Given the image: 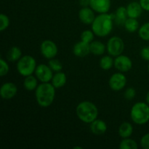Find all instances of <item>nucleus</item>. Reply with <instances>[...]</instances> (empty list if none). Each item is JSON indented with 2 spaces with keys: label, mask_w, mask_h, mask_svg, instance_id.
<instances>
[{
  "label": "nucleus",
  "mask_w": 149,
  "mask_h": 149,
  "mask_svg": "<svg viewBox=\"0 0 149 149\" xmlns=\"http://www.w3.org/2000/svg\"><path fill=\"white\" fill-rule=\"evenodd\" d=\"M141 56L145 61H149V46L142 48L141 50Z\"/></svg>",
  "instance_id": "nucleus-33"
},
{
  "label": "nucleus",
  "mask_w": 149,
  "mask_h": 149,
  "mask_svg": "<svg viewBox=\"0 0 149 149\" xmlns=\"http://www.w3.org/2000/svg\"><path fill=\"white\" fill-rule=\"evenodd\" d=\"M90 46V52L95 55H103L106 49V45L100 41H93Z\"/></svg>",
  "instance_id": "nucleus-20"
},
{
  "label": "nucleus",
  "mask_w": 149,
  "mask_h": 149,
  "mask_svg": "<svg viewBox=\"0 0 149 149\" xmlns=\"http://www.w3.org/2000/svg\"><path fill=\"white\" fill-rule=\"evenodd\" d=\"M113 20L114 15L109 13H103L95 17L91 24L95 35L99 37H105L110 34L113 29Z\"/></svg>",
  "instance_id": "nucleus-1"
},
{
  "label": "nucleus",
  "mask_w": 149,
  "mask_h": 149,
  "mask_svg": "<svg viewBox=\"0 0 149 149\" xmlns=\"http://www.w3.org/2000/svg\"><path fill=\"white\" fill-rule=\"evenodd\" d=\"M140 38L144 41H149V22L144 23L138 29Z\"/></svg>",
  "instance_id": "nucleus-26"
},
{
  "label": "nucleus",
  "mask_w": 149,
  "mask_h": 149,
  "mask_svg": "<svg viewBox=\"0 0 149 149\" xmlns=\"http://www.w3.org/2000/svg\"><path fill=\"white\" fill-rule=\"evenodd\" d=\"M10 26V18L7 15L1 13L0 15V31H4Z\"/></svg>",
  "instance_id": "nucleus-29"
},
{
  "label": "nucleus",
  "mask_w": 149,
  "mask_h": 149,
  "mask_svg": "<svg viewBox=\"0 0 149 149\" xmlns=\"http://www.w3.org/2000/svg\"><path fill=\"white\" fill-rule=\"evenodd\" d=\"M55 87L52 83L42 82L35 90V96L38 105L47 108L53 103L55 97Z\"/></svg>",
  "instance_id": "nucleus-2"
},
{
  "label": "nucleus",
  "mask_w": 149,
  "mask_h": 149,
  "mask_svg": "<svg viewBox=\"0 0 149 149\" xmlns=\"http://www.w3.org/2000/svg\"><path fill=\"white\" fill-rule=\"evenodd\" d=\"M134 128L131 123L127 122H123L121 124L119 127V135L122 138H130L133 133Z\"/></svg>",
  "instance_id": "nucleus-19"
},
{
  "label": "nucleus",
  "mask_w": 149,
  "mask_h": 149,
  "mask_svg": "<svg viewBox=\"0 0 149 149\" xmlns=\"http://www.w3.org/2000/svg\"><path fill=\"white\" fill-rule=\"evenodd\" d=\"M38 79L36 77H34L33 75L28 76L26 77L24 81H23V86H24L25 89L28 91H33L36 90V89L38 87Z\"/></svg>",
  "instance_id": "nucleus-21"
},
{
  "label": "nucleus",
  "mask_w": 149,
  "mask_h": 149,
  "mask_svg": "<svg viewBox=\"0 0 149 149\" xmlns=\"http://www.w3.org/2000/svg\"><path fill=\"white\" fill-rule=\"evenodd\" d=\"M148 72H149V63H148Z\"/></svg>",
  "instance_id": "nucleus-38"
},
{
  "label": "nucleus",
  "mask_w": 149,
  "mask_h": 149,
  "mask_svg": "<svg viewBox=\"0 0 149 149\" xmlns=\"http://www.w3.org/2000/svg\"><path fill=\"white\" fill-rule=\"evenodd\" d=\"M10 71V66H9L7 62L2 58L0 59V76L4 77L8 74Z\"/></svg>",
  "instance_id": "nucleus-30"
},
{
  "label": "nucleus",
  "mask_w": 149,
  "mask_h": 149,
  "mask_svg": "<svg viewBox=\"0 0 149 149\" xmlns=\"http://www.w3.org/2000/svg\"><path fill=\"white\" fill-rule=\"evenodd\" d=\"M125 49V42L119 36H112L108 40L106 44V50L109 55L117 57L122 55Z\"/></svg>",
  "instance_id": "nucleus-6"
},
{
  "label": "nucleus",
  "mask_w": 149,
  "mask_h": 149,
  "mask_svg": "<svg viewBox=\"0 0 149 149\" xmlns=\"http://www.w3.org/2000/svg\"><path fill=\"white\" fill-rule=\"evenodd\" d=\"M17 93V87L13 82H5L0 89V95L4 100H10Z\"/></svg>",
  "instance_id": "nucleus-11"
},
{
  "label": "nucleus",
  "mask_w": 149,
  "mask_h": 149,
  "mask_svg": "<svg viewBox=\"0 0 149 149\" xmlns=\"http://www.w3.org/2000/svg\"><path fill=\"white\" fill-rule=\"evenodd\" d=\"M40 51L42 55L47 59H52L56 57L58 53V48L56 44L52 40L43 41L40 45Z\"/></svg>",
  "instance_id": "nucleus-7"
},
{
  "label": "nucleus",
  "mask_w": 149,
  "mask_h": 149,
  "mask_svg": "<svg viewBox=\"0 0 149 149\" xmlns=\"http://www.w3.org/2000/svg\"><path fill=\"white\" fill-rule=\"evenodd\" d=\"M94 12L91 7H82L79 12V18L80 21L86 25L92 24L95 18Z\"/></svg>",
  "instance_id": "nucleus-13"
},
{
  "label": "nucleus",
  "mask_w": 149,
  "mask_h": 149,
  "mask_svg": "<svg viewBox=\"0 0 149 149\" xmlns=\"http://www.w3.org/2000/svg\"><path fill=\"white\" fill-rule=\"evenodd\" d=\"M146 103L149 105V91L147 93L146 96Z\"/></svg>",
  "instance_id": "nucleus-36"
},
{
  "label": "nucleus",
  "mask_w": 149,
  "mask_h": 149,
  "mask_svg": "<svg viewBox=\"0 0 149 149\" xmlns=\"http://www.w3.org/2000/svg\"><path fill=\"white\" fill-rule=\"evenodd\" d=\"M79 4L83 7L90 6V0H79Z\"/></svg>",
  "instance_id": "nucleus-35"
},
{
  "label": "nucleus",
  "mask_w": 149,
  "mask_h": 149,
  "mask_svg": "<svg viewBox=\"0 0 149 149\" xmlns=\"http://www.w3.org/2000/svg\"><path fill=\"white\" fill-rule=\"evenodd\" d=\"M48 65L55 72H59V71H62L63 69V65L61 63V61L57 59H55V58L49 60V63H48Z\"/></svg>",
  "instance_id": "nucleus-28"
},
{
  "label": "nucleus",
  "mask_w": 149,
  "mask_h": 149,
  "mask_svg": "<svg viewBox=\"0 0 149 149\" xmlns=\"http://www.w3.org/2000/svg\"><path fill=\"white\" fill-rule=\"evenodd\" d=\"M139 2L144 10L149 12V0H140Z\"/></svg>",
  "instance_id": "nucleus-34"
},
{
  "label": "nucleus",
  "mask_w": 149,
  "mask_h": 149,
  "mask_svg": "<svg viewBox=\"0 0 149 149\" xmlns=\"http://www.w3.org/2000/svg\"><path fill=\"white\" fill-rule=\"evenodd\" d=\"M76 113L77 117L81 122L86 124H90L97 119L98 109L93 102L84 100L77 105Z\"/></svg>",
  "instance_id": "nucleus-3"
},
{
  "label": "nucleus",
  "mask_w": 149,
  "mask_h": 149,
  "mask_svg": "<svg viewBox=\"0 0 149 149\" xmlns=\"http://www.w3.org/2000/svg\"><path fill=\"white\" fill-rule=\"evenodd\" d=\"M113 65L119 72H127L132 69V61L129 57L122 54V55L116 57Z\"/></svg>",
  "instance_id": "nucleus-10"
},
{
  "label": "nucleus",
  "mask_w": 149,
  "mask_h": 149,
  "mask_svg": "<svg viewBox=\"0 0 149 149\" xmlns=\"http://www.w3.org/2000/svg\"><path fill=\"white\" fill-rule=\"evenodd\" d=\"M128 17L138 19L143 13L142 6L138 1H132L126 7Z\"/></svg>",
  "instance_id": "nucleus-15"
},
{
  "label": "nucleus",
  "mask_w": 149,
  "mask_h": 149,
  "mask_svg": "<svg viewBox=\"0 0 149 149\" xmlns=\"http://www.w3.org/2000/svg\"><path fill=\"white\" fill-rule=\"evenodd\" d=\"M22 57V51L18 47H12L7 53V58L10 62L18 61Z\"/></svg>",
  "instance_id": "nucleus-22"
},
{
  "label": "nucleus",
  "mask_w": 149,
  "mask_h": 149,
  "mask_svg": "<svg viewBox=\"0 0 149 149\" xmlns=\"http://www.w3.org/2000/svg\"><path fill=\"white\" fill-rule=\"evenodd\" d=\"M111 4V0H90V7L99 14L109 13Z\"/></svg>",
  "instance_id": "nucleus-12"
},
{
  "label": "nucleus",
  "mask_w": 149,
  "mask_h": 149,
  "mask_svg": "<svg viewBox=\"0 0 149 149\" xmlns=\"http://www.w3.org/2000/svg\"><path fill=\"white\" fill-rule=\"evenodd\" d=\"M53 71L46 64H39L36 66L35 76L41 82H49L53 77Z\"/></svg>",
  "instance_id": "nucleus-9"
},
{
  "label": "nucleus",
  "mask_w": 149,
  "mask_h": 149,
  "mask_svg": "<svg viewBox=\"0 0 149 149\" xmlns=\"http://www.w3.org/2000/svg\"><path fill=\"white\" fill-rule=\"evenodd\" d=\"M124 96H125V99H127V100H132L136 96V91L132 87H128L125 90Z\"/></svg>",
  "instance_id": "nucleus-31"
},
{
  "label": "nucleus",
  "mask_w": 149,
  "mask_h": 149,
  "mask_svg": "<svg viewBox=\"0 0 149 149\" xmlns=\"http://www.w3.org/2000/svg\"><path fill=\"white\" fill-rule=\"evenodd\" d=\"M119 147L120 149H138V145L136 141L127 138H122Z\"/></svg>",
  "instance_id": "nucleus-25"
},
{
  "label": "nucleus",
  "mask_w": 149,
  "mask_h": 149,
  "mask_svg": "<svg viewBox=\"0 0 149 149\" xmlns=\"http://www.w3.org/2000/svg\"><path fill=\"white\" fill-rule=\"evenodd\" d=\"M124 26H125V30L130 33H134L138 31L140 28L138 20L136 18H131V17H128L127 19Z\"/></svg>",
  "instance_id": "nucleus-23"
},
{
  "label": "nucleus",
  "mask_w": 149,
  "mask_h": 149,
  "mask_svg": "<svg viewBox=\"0 0 149 149\" xmlns=\"http://www.w3.org/2000/svg\"><path fill=\"white\" fill-rule=\"evenodd\" d=\"M141 146L143 149H149V132L141 138Z\"/></svg>",
  "instance_id": "nucleus-32"
},
{
  "label": "nucleus",
  "mask_w": 149,
  "mask_h": 149,
  "mask_svg": "<svg viewBox=\"0 0 149 149\" xmlns=\"http://www.w3.org/2000/svg\"><path fill=\"white\" fill-rule=\"evenodd\" d=\"M95 33L93 30H85L81 33V41L86 42V43L90 44L94 39Z\"/></svg>",
  "instance_id": "nucleus-27"
},
{
  "label": "nucleus",
  "mask_w": 149,
  "mask_h": 149,
  "mask_svg": "<svg viewBox=\"0 0 149 149\" xmlns=\"http://www.w3.org/2000/svg\"><path fill=\"white\" fill-rule=\"evenodd\" d=\"M73 53L78 58H84L90 52V44L80 41L76 43L73 47Z\"/></svg>",
  "instance_id": "nucleus-14"
},
{
  "label": "nucleus",
  "mask_w": 149,
  "mask_h": 149,
  "mask_svg": "<svg viewBox=\"0 0 149 149\" xmlns=\"http://www.w3.org/2000/svg\"><path fill=\"white\" fill-rule=\"evenodd\" d=\"M90 129L92 133L96 135H101L106 133L108 127L104 121L102 119H97L93 121L92 123H90Z\"/></svg>",
  "instance_id": "nucleus-16"
},
{
  "label": "nucleus",
  "mask_w": 149,
  "mask_h": 149,
  "mask_svg": "<svg viewBox=\"0 0 149 149\" xmlns=\"http://www.w3.org/2000/svg\"><path fill=\"white\" fill-rule=\"evenodd\" d=\"M74 148H79V149H81L82 148H81V147H78V146H75V147H74Z\"/></svg>",
  "instance_id": "nucleus-37"
},
{
  "label": "nucleus",
  "mask_w": 149,
  "mask_h": 149,
  "mask_svg": "<svg viewBox=\"0 0 149 149\" xmlns=\"http://www.w3.org/2000/svg\"><path fill=\"white\" fill-rule=\"evenodd\" d=\"M130 118L138 125H143L149 122V105L144 102H138L132 106Z\"/></svg>",
  "instance_id": "nucleus-4"
},
{
  "label": "nucleus",
  "mask_w": 149,
  "mask_h": 149,
  "mask_svg": "<svg viewBox=\"0 0 149 149\" xmlns=\"http://www.w3.org/2000/svg\"><path fill=\"white\" fill-rule=\"evenodd\" d=\"M114 21L119 26H124L125 21L128 18L127 8L125 7H119L115 12Z\"/></svg>",
  "instance_id": "nucleus-18"
},
{
  "label": "nucleus",
  "mask_w": 149,
  "mask_h": 149,
  "mask_svg": "<svg viewBox=\"0 0 149 149\" xmlns=\"http://www.w3.org/2000/svg\"><path fill=\"white\" fill-rule=\"evenodd\" d=\"M36 61L31 55H26L20 58L17 63V70L23 77L33 75L36 68Z\"/></svg>",
  "instance_id": "nucleus-5"
},
{
  "label": "nucleus",
  "mask_w": 149,
  "mask_h": 149,
  "mask_svg": "<svg viewBox=\"0 0 149 149\" xmlns=\"http://www.w3.org/2000/svg\"><path fill=\"white\" fill-rule=\"evenodd\" d=\"M66 75H65V73L62 72V71L55 72V74L53 75L52 80H51V83L56 89L61 88V87H64L65 84H66Z\"/></svg>",
  "instance_id": "nucleus-17"
},
{
  "label": "nucleus",
  "mask_w": 149,
  "mask_h": 149,
  "mask_svg": "<svg viewBox=\"0 0 149 149\" xmlns=\"http://www.w3.org/2000/svg\"><path fill=\"white\" fill-rule=\"evenodd\" d=\"M127 79L122 72H117L112 74L109 80V85L113 91L119 92L123 90L126 86Z\"/></svg>",
  "instance_id": "nucleus-8"
},
{
  "label": "nucleus",
  "mask_w": 149,
  "mask_h": 149,
  "mask_svg": "<svg viewBox=\"0 0 149 149\" xmlns=\"http://www.w3.org/2000/svg\"><path fill=\"white\" fill-rule=\"evenodd\" d=\"M99 65L102 69L108 71V70H110L112 68V66L114 65V60H113V58L110 55H105L100 58Z\"/></svg>",
  "instance_id": "nucleus-24"
}]
</instances>
